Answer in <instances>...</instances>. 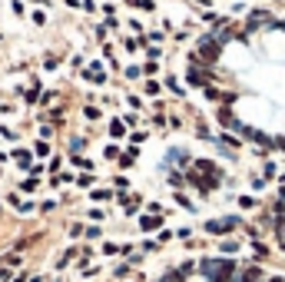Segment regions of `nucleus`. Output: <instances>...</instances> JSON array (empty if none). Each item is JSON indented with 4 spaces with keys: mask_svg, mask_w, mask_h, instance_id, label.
Returning a JSON list of instances; mask_svg holds the SVG:
<instances>
[{
    "mask_svg": "<svg viewBox=\"0 0 285 282\" xmlns=\"http://www.w3.org/2000/svg\"><path fill=\"white\" fill-rule=\"evenodd\" d=\"M265 226H269L272 239L279 242V249L285 252V183L275 189L272 203L265 206Z\"/></svg>",
    "mask_w": 285,
    "mask_h": 282,
    "instance_id": "nucleus-2",
    "label": "nucleus"
},
{
    "mask_svg": "<svg viewBox=\"0 0 285 282\" xmlns=\"http://www.w3.org/2000/svg\"><path fill=\"white\" fill-rule=\"evenodd\" d=\"M192 83L209 90L229 130L285 153V20L252 13L242 27L206 37Z\"/></svg>",
    "mask_w": 285,
    "mask_h": 282,
    "instance_id": "nucleus-1",
    "label": "nucleus"
}]
</instances>
